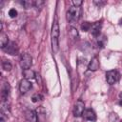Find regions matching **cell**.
Returning a JSON list of instances; mask_svg holds the SVG:
<instances>
[{
  "label": "cell",
  "mask_w": 122,
  "mask_h": 122,
  "mask_svg": "<svg viewBox=\"0 0 122 122\" xmlns=\"http://www.w3.org/2000/svg\"><path fill=\"white\" fill-rule=\"evenodd\" d=\"M59 25L57 20L55 19L53 21L52 27H51V49L53 53H56L58 51V38H59Z\"/></svg>",
  "instance_id": "cell-1"
},
{
  "label": "cell",
  "mask_w": 122,
  "mask_h": 122,
  "mask_svg": "<svg viewBox=\"0 0 122 122\" xmlns=\"http://www.w3.org/2000/svg\"><path fill=\"white\" fill-rule=\"evenodd\" d=\"M80 14H81V8L72 6L67 11V19L70 22H75L79 19Z\"/></svg>",
  "instance_id": "cell-2"
},
{
  "label": "cell",
  "mask_w": 122,
  "mask_h": 122,
  "mask_svg": "<svg viewBox=\"0 0 122 122\" xmlns=\"http://www.w3.org/2000/svg\"><path fill=\"white\" fill-rule=\"evenodd\" d=\"M120 78V74L117 71L115 70H112V71H108L106 72V81L108 82V84L110 85H113L114 83H116Z\"/></svg>",
  "instance_id": "cell-3"
},
{
  "label": "cell",
  "mask_w": 122,
  "mask_h": 122,
  "mask_svg": "<svg viewBox=\"0 0 122 122\" xmlns=\"http://www.w3.org/2000/svg\"><path fill=\"white\" fill-rule=\"evenodd\" d=\"M20 65L23 70H28L32 65V57L29 53H24L20 60Z\"/></svg>",
  "instance_id": "cell-4"
},
{
  "label": "cell",
  "mask_w": 122,
  "mask_h": 122,
  "mask_svg": "<svg viewBox=\"0 0 122 122\" xmlns=\"http://www.w3.org/2000/svg\"><path fill=\"white\" fill-rule=\"evenodd\" d=\"M85 111V105L82 100H77L73 106V115L75 117H79L83 115V112Z\"/></svg>",
  "instance_id": "cell-5"
},
{
  "label": "cell",
  "mask_w": 122,
  "mask_h": 122,
  "mask_svg": "<svg viewBox=\"0 0 122 122\" xmlns=\"http://www.w3.org/2000/svg\"><path fill=\"white\" fill-rule=\"evenodd\" d=\"M31 88H32V85L28 79H22L21 80L20 85H19V90H20V92L22 94L27 93Z\"/></svg>",
  "instance_id": "cell-6"
},
{
  "label": "cell",
  "mask_w": 122,
  "mask_h": 122,
  "mask_svg": "<svg viewBox=\"0 0 122 122\" xmlns=\"http://www.w3.org/2000/svg\"><path fill=\"white\" fill-rule=\"evenodd\" d=\"M10 87L9 83H4L1 90V102H8V98L10 96Z\"/></svg>",
  "instance_id": "cell-7"
},
{
  "label": "cell",
  "mask_w": 122,
  "mask_h": 122,
  "mask_svg": "<svg viewBox=\"0 0 122 122\" xmlns=\"http://www.w3.org/2000/svg\"><path fill=\"white\" fill-rule=\"evenodd\" d=\"M83 117L86 120H89L91 122L96 121V114H95L94 111L92 110V109H86L83 112Z\"/></svg>",
  "instance_id": "cell-8"
},
{
  "label": "cell",
  "mask_w": 122,
  "mask_h": 122,
  "mask_svg": "<svg viewBox=\"0 0 122 122\" xmlns=\"http://www.w3.org/2000/svg\"><path fill=\"white\" fill-rule=\"evenodd\" d=\"M101 28H102V23L101 21H97L93 24H92V28H91V31H92V34L95 37H98L99 34H100V30H101Z\"/></svg>",
  "instance_id": "cell-9"
},
{
  "label": "cell",
  "mask_w": 122,
  "mask_h": 122,
  "mask_svg": "<svg viewBox=\"0 0 122 122\" xmlns=\"http://www.w3.org/2000/svg\"><path fill=\"white\" fill-rule=\"evenodd\" d=\"M88 69L92 71H95L99 69V61L96 56H94L91 59V61L89 62V65H88Z\"/></svg>",
  "instance_id": "cell-10"
},
{
  "label": "cell",
  "mask_w": 122,
  "mask_h": 122,
  "mask_svg": "<svg viewBox=\"0 0 122 122\" xmlns=\"http://www.w3.org/2000/svg\"><path fill=\"white\" fill-rule=\"evenodd\" d=\"M25 116L29 122H37V113L32 110H28L25 112Z\"/></svg>",
  "instance_id": "cell-11"
},
{
  "label": "cell",
  "mask_w": 122,
  "mask_h": 122,
  "mask_svg": "<svg viewBox=\"0 0 122 122\" xmlns=\"http://www.w3.org/2000/svg\"><path fill=\"white\" fill-rule=\"evenodd\" d=\"M4 50H5L8 53L12 54V55L17 54V52H18L17 45H16V43H14V42H10V44H8V45H7V48H5Z\"/></svg>",
  "instance_id": "cell-12"
},
{
  "label": "cell",
  "mask_w": 122,
  "mask_h": 122,
  "mask_svg": "<svg viewBox=\"0 0 122 122\" xmlns=\"http://www.w3.org/2000/svg\"><path fill=\"white\" fill-rule=\"evenodd\" d=\"M8 44H9L8 35L2 31L1 34H0V47H1L2 49H5V47H6Z\"/></svg>",
  "instance_id": "cell-13"
},
{
  "label": "cell",
  "mask_w": 122,
  "mask_h": 122,
  "mask_svg": "<svg viewBox=\"0 0 122 122\" xmlns=\"http://www.w3.org/2000/svg\"><path fill=\"white\" fill-rule=\"evenodd\" d=\"M23 74H24V76H25V79H28V80H30V79H33V78L35 77V73H34V71H31L30 69L24 70V71H23Z\"/></svg>",
  "instance_id": "cell-14"
},
{
  "label": "cell",
  "mask_w": 122,
  "mask_h": 122,
  "mask_svg": "<svg viewBox=\"0 0 122 122\" xmlns=\"http://www.w3.org/2000/svg\"><path fill=\"white\" fill-rule=\"evenodd\" d=\"M2 67H3V69H4L5 71H10L12 69V65L10 64V62L9 60H5V61H3V63H2Z\"/></svg>",
  "instance_id": "cell-15"
},
{
  "label": "cell",
  "mask_w": 122,
  "mask_h": 122,
  "mask_svg": "<svg viewBox=\"0 0 122 122\" xmlns=\"http://www.w3.org/2000/svg\"><path fill=\"white\" fill-rule=\"evenodd\" d=\"M109 121L110 122H120V119L115 112H111L109 116Z\"/></svg>",
  "instance_id": "cell-16"
},
{
  "label": "cell",
  "mask_w": 122,
  "mask_h": 122,
  "mask_svg": "<svg viewBox=\"0 0 122 122\" xmlns=\"http://www.w3.org/2000/svg\"><path fill=\"white\" fill-rule=\"evenodd\" d=\"M91 28H92V24L90 22H84L82 23L81 25V30L83 31H88V30H91Z\"/></svg>",
  "instance_id": "cell-17"
},
{
  "label": "cell",
  "mask_w": 122,
  "mask_h": 122,
  "mask_svg": "<svg viewBox=\"0 0 122 122\" xmlns=\"http://www.w3.org/2000/svg\"><path fill=\"white\" fill-rule=\"evenodd\" d=\"M22 5L25 7V9H29V8L34 6V2L30 1V0H27V1H23L22 2Z\"/></svg>",
  "instance_id": "cell-18"
},
{
  "label": "cell",
  "mask_w": 122,
  "mask_h": 122,
  "mask_svg": "<svg viewBox=\"0 0 122 122\" xmlns=\"http://www.w3.org/2000/svg\"><path fill=\"white\" fill-rule=\"evenodd\" d=\"M42 99V96L40 95V94H38V93H34L33 95H32V97H31V101L33 102V103H36L37 101H39V100H41Z\"/></svg>",
  "instance_id": "cell-19"
},
{
  "label": "cell",
  "mask_w": 122,
  "mask_h": 122,
  "mask_svg": "<svg viewBox=\"0 0 122 122\" xmlns=\"http://www.w3.org/2000/svg\"><path fill=\"white\" fill-rule=\"evenodd\" d=\"M70 34L73 37V38H76L78 36V32H77V30L75 28H71L70 29Z\"/></svg>",
  "instance_id": "cell-20"
},
{
  "label": "cell",
  "mask_w": 122,
  "mask_h": 122,
  "mask_svg": "<svg viewBox=\"0 0 122 122\" xmlns=\"http://www.w3.org/2000/svg\"><path fill=\"white\" fill-rule=\"evenodd\" d=\"M9 15H10V17H11V18L16 17V16H17V10H16L15 9H10V10H9Z\"/></svg>",
  "instance_id": "cell-21"
},
{
  "label": "cell",
  "mask_w": 122,
  "mask_h": 122,
  "mask_svg": "<svg viewBox=\"0 0 122 122\" xmlns=\"http://www.w3.org/2000/svg\"><path fill=\"white\" fill-rule=\"evenodd\" d=\"M34 6H35L37 9H38V8H39V9H41V8L44 6V1H40V0L35 1V2H34Z\"/></svg>",
  "instance_id": "cell-22"
},
{
  "label": "cell",
  "mask_w": 122,
  "mask_h": 122,
  "mask_svg": "<svg viewBox=\"0 0 122 122\" xmlns=\"http://www.w3.org/2000/svg\"><path fill=\"white\" fill-rule=\"evenodd\" d=\"M72 4H73L74 7H80L83 4V1H81V0H73Z\"/></svg>",
  "instance_id": "cell-23"
},
{
  "label": "cell",
  "mask_w": 122,
  "mask_h": 122,
  "mask_svg": "<svg viewBox=\"0 0 122 122\" xmlns=\"http://www.w3.org/2000/svg\"><path fill=\"white\" fill-rule=\"evenodd\" d=\"M95 5H97L98 7H101V6H103V5H105V1H97V0H95L94 2H93Z\"/></svg>",
  "instance_id": "cell-24"
},
{
  "label": "cell",
  "mask_w": 122,
  "mask_h": 122,
  "mask_svg": "<svg viewBox=\"0 0 122 122\" xmlns=\"http://www.w3.org/2000/svg\"><path fill=\"white\" fill-rule=\"evenodd\" d=\"M0 122H6V118H5V113L1 112L0 114Z\"/></svg>",
  "instance_id": "cell-25"
}]
</instances>
